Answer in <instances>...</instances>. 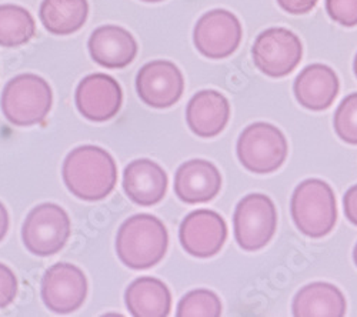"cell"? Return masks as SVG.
Segmentation results:
<instances>
[{"mask_svg":"<svg viewBox=\"0 0 357 317\" xmlns=\"http://www.w3.org/2000/svg\"><path fill=\"white\" fill-rule=\"evenodd\" d=\"M140 2H146V3H159V2H163V0H140Z\"/></svg>","mask_w":357,"mask_h":317,"instance_id":"32","label":"cell"},{"mask_svg":"<svg viewBox=\"0 0 357 317\" xmlns=\"http://www.w3.org/2000/svg\"><path fill=\"white\" fill-rule=\"evenodd\" d=\"M242 36L243 29L237 16L226 9H215L197 20L193 43L207 59L220 61L237 50Z\"/></svg>","mask_w":357,"mask_h":317,"instance_id":"9","label":"cell"},{"mask_svg":"<svg viewBox=\"0 0 357 317\" xmlns=\"http://www.w3.org/2000/svg\"><path fill=\"white\" fill-rule=\"evenodd\" d=\"M222 302L219 296L207 289H197L186 293L177 304L178 317H219Z\"/></svg>","mask_w":357,"mask_h":317,"instance_id":"23","label":"cell"},{"mask_svg":"<svg viewBox=\"0 0 357 317\" xmlns=\"http://www.w3.org/2000/svg\"><path fill=\"white\" fill-rule=\"evenodd\" d=\"M52 105L50 84L33 73L19 75L9 80L0 99L3 116L17 127L42 123L47 118Z\"/></svg>","mask_w":357,"mask_h":317,"instance_id":"4","label":"cell"},{"mask_svg":"<svg viewBox=\"0 0 357 317\" xmlns=\"http://www.w3.org/2000/svg\"><path fill=\"white\" fill-rule=\"evenodd\" d=\"M278 229V210L273 200L261 193L245 196L233 215L234 239L241 249L256 252L269 243Z\"/></svg>","mask_w":357,"mask_h":317,"instance_id":"7","label":"cell"},{"mask_svg":"<svg viewBox=\"0 0 357 317\" xmlns=\"http://www.w3.org/2000/svg\"><path fill=\"white\" fill-rule=\"evenodd\" d=\"M326 12L340 26H357V0H326Z\"/></svg>","mask_w":357,"mask_h":317,"instance_id":"25","label":"cell"},{"mask_svg":"<svg viewBox=\"0 0 357 317\" xmlns=\"http://www.w3.org/2000/svg\"><path fill=\"white\" fill-rule=\"evenodd\" d=\"M87 296V279L82 269L72 263H56L42 279V299L56 314L79 310Z\"/></svg>","mask_w":357,"mask_h":317,"instance_id":"10","label":"cell"},{"mask_svg":"<svg viewBox=\"0 0 357 317\" xmlns=\"http://www.w3.org/2000/svg\"><path fill=\"white\" fill-rule=\"evenodd\" d=\"M343 209L346 219L357 226V185L351 186L343 197Z\"/></svg>","mask_w":357,"mask_h":317,"instance_id":"28","label":"cell"},{"mask_svg":"<svg viewBox=\"0 0 357 317\" xmlns=\"http://www.w3.org/2000/svg\"><path fill=\"white\" fill-rule=\"evenodd\" d=\"M353 261H354V263L357 266V245L354 246V250H353Z\"/></svg>","mask_w":357,"mask_h":317,"instance_id":"30","label":"cell"},{"mask_svg":"<svg viewBox=\"0 0 357 317\" xmlns=\"http://www.w3.org/2000/svg\"><path fill=\"white\" fill-rule=\"evenodd\" d=\"M353 70H354V75L357 77V53H356V57H354V63H353Z\"/></svg>","mask_w":357,"mask_h":317,"instance_id":"31","label":"cell"},{"mask_svg":"<svg viewBox=\"0 0 357 317\" xmlns=\"http://www.w3.org/2000/svg\"><path fill=\"white\" fill-rule=\"evenodd\" d=\"M89 53L92 59L106 69H123L137 54V42L125 27L105 24L89 38Z\"/></svg>","mask_w":357,"mask_h":317,"instance_id":"15","label":"cell"},{"mask_svg":"<svg viewBox=\"0 0 357 317\" xmlns=\"http://www.w3.org/2000/svg\"><path fill=\"white\" fill-rule=\"evenodd\" d=\"M169 247L167 229L153 215L140 213L123 222L116 236V253L121 262L133 270L159 265Z\"/></svg>","mask_w":357,"mask_h":317,"instance_id":"2","label":"cell"},{"mask_svg":"<svg viewBox=\"0 0 357 317\" xmlns=\"http://www.w3.org/2000/svg\"><path fill=\"white\" fill-rule=\"evenodd\" d=\"M167 175L151 159L130 162L123 173V190L133 203L149 208L163 200L167 192Z\"/></svg>","mask_w":357,"mask_h":317,"instance_id":"16","label":"cell"},{"mask_svg":"<svg viewBox=\"0 0 357 317\" xmlns=\"http://www.w3.org/2000/svg\"><path fill=\"white\" fill-rule=\"evenodd\" d=\"M36 35L32 13L17 5H0V46L19 47Z\"/></svg>","mask_w":357,"mask_h":317,"instance_id":"22","label":"cell"},{"mask_svg":"<svg viewBox=\"0 0 357 317\" xmlns=\"http://www.w3.org/2000/svg\"><path fill=\"white\" fill-rule=\"evenodd\" d=\"M72 233V223L63 208L42 203L29 212L22 226L24 247L35 256L49 257L61 252Z\"/></svg>","mask_w":357,"mask_h":317,"instance_id":"6","label":"cell"},{"mask_svg":"<svg viewBox=\"0 0 357 317\" xmlns=\"http://www.w3.org/2000/svg\"><path fill=\"white\" fill-rule=\"evenodd\" d=\"M230 118V105L218 91H202L188 103L186 122L202 139H212L223 132Z\"/></svg>","mask_w":357,"mask_h":317,"instance_id":"18","label":"cell"},{"mask_svg":"<svg viewBox=\"0 0 357 317\" xmlns=\"http://www.w3.org/2000/svg\"><path fill=\"white\" fill-rule=\"evenodd\" d=\"M333 126L343 141L357 145V93H351L342 100L335 113Z\"/></svg>","mask_w":357,"mask_h":317,"instance_id":"24","label":"cell"},{"mask_svg":"<svg viewBox=\"0 0 357 317\" xmlns=\"http://www.w3.org/2000/svg\"><path fill=\"white\" fill-rule=\"evenodd\" d=\"M17 295V279L10 268L0 263V309L13 303Z\"/></svg>","mask_w":357,"mask_h":317,"instance_id":"26","label":"cell"},{"mask_svg":"<svg viewBox=\"0 0 357 317\" xmlns=\"http://www.w3.org/2000/svg\"><path fill=\"white\" fill-rule=\"evenodd\" d=\"M75 102L84 119L100 123L113 119L121 110L123 92L112 76L93 73L77 84Z\"/></svg>","mask_w":357,"mask_h":317,"instance_id":"13","label":"cell"},{"mask_svg":"<svg viewBox=\"0 0 357 317\" xmlns=\"http://www.w3.org/2000/svg\"><path fill=\"white\" fill-rule=\"evenodd\" d=\"M9 230V213L5 208V205L0 201V242H2Z\"/></svg>","mask_w":357,"mask_h":317,"instance_id":"29","label":"cell"},{"mask_svg":"<svg viewBox=\"0 0 357 317\" xmlns=\"http://www.w3.org/2000/svg\"><path fill=\"white\" fill-rule=\"evenodd\" d=\"M87 16V0H43L39 10L43 27L56 36H69L80 31Z\"/></svg>","mask_w":357,"mask_h":317,"instance_id":"21","label":"cell"},{"mask_svg":"<svg viewBox=\"0 0 357 317\" xmlns=\"http://www.w3.org/2000/svg\"><path fill=\"white\" fill-rule=\"evenodd\" d=\"M319 0H278L279 6L290 15H306L314 9Z\"/></svg>","mask_w":357,"mask_h":317,"instance_id":"27","label":"cell"},{"mask_svg":"<svg viewBox=\"0 0 357 317\" xmlns=\"http://www.w3.org/2000/svg\"><path fill=\"white\" fill-rule=\"evenodd\" d=\"M222 189V175L209 160L193 159L185 162L174 175V193L188 205L213 200Z\"/></svg>","mask_w":357,"mask_h":317,"instance_id":"14","label":"cell"},{"mask_svg":"<svg viewBox=\"0 0 357 317\" xmlns=\"http://www.w3.org/2000/svg\"><path fill=\"white\" fill-rule=\"evenodd\" d=\"M347 310L346 297L332 283L314 281L297 292L291 313L296 317H343Z\"/></svg>","mask_w":357,"mask_h":317,"instance_id":"19","label":"cell"},{"mask_svg":"<svg viewBox=\"0 0 357 317\" xmlns=\"http://www.w3.org/2000/svg\"><path fill=\"white\" fill-rule=\"evenodd\" d=\"M340 89L335 70L323 63H313L297 75L293 92L296 100L305 109L321 111L329 109L336 100Z\"/></svg>","mask_w":357,"mask_h":317,"instance_id":"17","label":"cell"},{"mask_svg":"<svg viewBox=\"0 0 357 317\" xmlns=\"http://www.w3.org/2000/svg\"><path fill=\"white\" fill-rule=\"evenodd\" d=\"M236 152L245 169L256 175H269L286 162L289 145L279 127L257 122L242 132Z\"/></svg>","mask_w":357,"mask_h":317,"instance_id":"5","label":"cell"},{"mask_svg":"<svg viewBox=\"0 0 357 317\" xmlns=\"http://www.w3.org/2000/svg\"><path fill=\"white\" fill-rule=\"evenodd\" d=\"M302 42L286 27H271L261 32L252 47L255 66L271 77H284L299 66Z\"/></svg>","mask_w":357,"mask_h":317,"instance_id":"8","label":"cell"},{"mask_svg":"<svg viewBox=\"0 0 357 317\" xmlns=\"http://www.w3.org/2000/svg\"><path fill=\"white\" fill-rule=\"evenodd\" d=\"M140 100L155 109H167L181 100L185 91L183 75L170 61L146 63L136 76Z\"/></svg>","mask_w":357,"mask_h":317,"instance_id":"11","label":"cell"},{"mask_svg":"<svg viewBox=\"0 0 357 317\" xmlns=\"http://www.w3.org/2000/svg\"><path fill=\"white\" fill-rule=\"evenodd\" d=\"M227 239V224L213 210L200 209L189 213L178 229V240L186 253L199 258L216 256Z\"/></svg>","mask_w":357,"mask_h":317,"instance_id":"12","label":"cell"},{"mask_svg":"<svg viewBox=\"0 0 357 317\" xmlns=\"http://www.w3.org/2000/svg\"><path fill=\"white\" fill-rule=\"evenodd\" d=\"M290 213L296 227L312 239L329 235L337 222L333 189L320 179H307L297 186L290 200Z\"/></svg>","mask_w":357,"mask_h":317,"instance_id":"3","label":"cell"},{"mask_svg":"<svg viewBox=\"0 0 357 317\" xmlns=\"http://www.w3.org/2000/svg\"><path fill=\"white\" fill-rule=\"evenodd\" d=\"M129 313L135 317H166L172 310L169 287L156 277H139L125 292Z\"/></svg>","mask_w":357,"mask_h":317,"instance_id":"20","label":"cell"},{"mask_svg":"<svg viewBox=\"0 0 357 317\" xmlns=\"http://www.w3.org/2000/svg\"><path fill=\"white\" fill-rule=\"evenodd\" d=\"M62 176L73 196L86 201H98L113 192L117 183V166L107 150L95 145H83L66 156Z\"/></svg>","mask_w":357,"mask_h":317,"instance_id":"1","label":"cell"}]
</instances>
